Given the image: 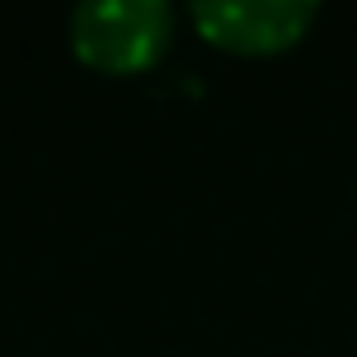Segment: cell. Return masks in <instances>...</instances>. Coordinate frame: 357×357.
<instances>
[{
  "label": "cell",
  "mask_w": 357,
  "mask_h": 357,
  "mask_svg": "<svg viewBox=\"0 0 357 357\" xmlns=\"http://www.w3.org/2000/svg\"><path fill=\"white\" fill-rule=\"evenodd\" d=\"M73 50L105 73H140L172 41V9L163 0H91L73 9Z\"/></svg>",
  "instance_id": "obj_1"
},
{
  "label": "cell",
  "mask_w": 357,
  "mask_h": 357,
  "mask_svg": "<svg viewBox=\"0 0 357 357\" xmlns=\"http://www.w3.org/2000/svg\"><path fill=\"white\" fill-rule=\"evenodd\" d=\"M190 14L213 45L240 54H271L307 32L317 5L312 0H199Z\"/></svg>",
  "instance_id": "obj_2"
}]
</instances>
